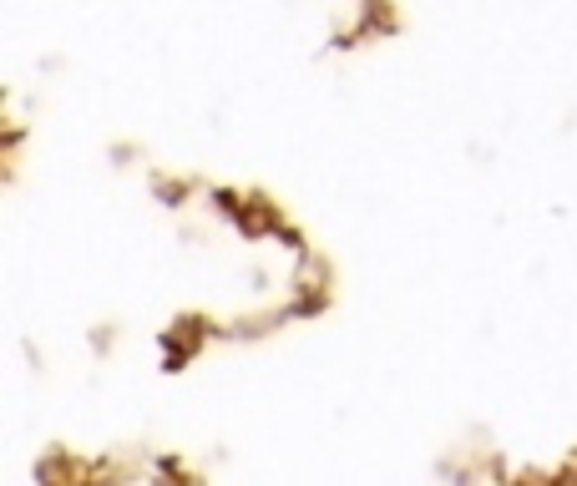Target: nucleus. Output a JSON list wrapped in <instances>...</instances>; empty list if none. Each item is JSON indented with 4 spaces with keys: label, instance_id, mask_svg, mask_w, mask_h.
<instances>
[]
</instances>
